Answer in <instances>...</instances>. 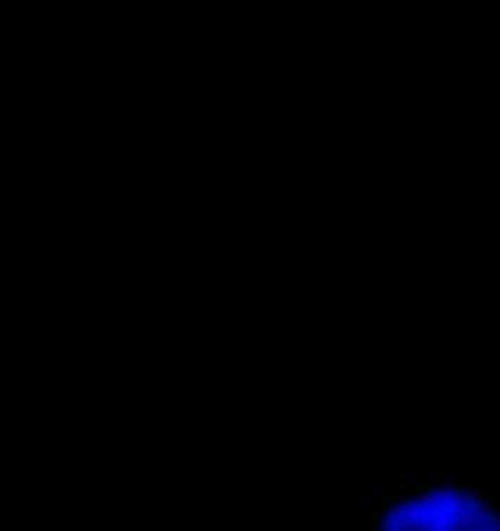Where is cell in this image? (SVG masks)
<instances>
[{
    "label": "cell",
    "instance_id": "6da1fadb",
    "mask_svg": "<svg viewBox=\"0 0 500 531\" xmlns=\"http://www.w3.org/2000/svg\"><path fill=\"white\" fill-rule=\"evenodd\" d=\"M357 521L360 531H500V473H373Z\"/></svg>",
    "mask_w": 500,
    "mask_h": 531
}]
</instances>
